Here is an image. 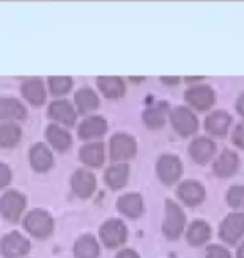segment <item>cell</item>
Wrapping results in <instances>:
<instances>
[{
	"label": "cell",
	"instance_id": "obj_39",
	"mask_svg": "<svg viewBox=\"0 0 244 258\" xmlns=\"http://www.w3.org/2000/svg\"><path fill=\"white\" fill-rule=\"evenodd\" d=\"M237 258H244V241L239 248H237Z\"/></svg>",
	"mask_w": 244,
	"mask_h": 258
},
{
	"label": "cell",
	"instance_id": "obj_26",
	"mask_svg": "<svg viewBox=\"0 0 244 258\" xmlns=\"http://www.w3.org/2000/svg\"><path fill=\"white\" fill-rule=\"evenodd\" d=\"M75 258H97L99 256V243L92 235H82L74 245Z\"/></svg>",
	"mask_w": 244,
	"mask_h": 258
},
{
	"label": "cell",
	"instance_id": "obj_17",
	"mask_svg": "<svg viewBox=\"0 0 244 258\" xmlns=\"http://www.w3.org/2000/svg\"><path fill=\"white\" fill-rule=\"evenodd\" d=\"M107 131V122L102 116H91L86 121H82L79 126V138L80 139H94L104 136Z\"/></svg>",
	"mask_w": 244,
	"mask_h": 258
},
{
	"label": "cell",
	"instance_id": "obj_9",
	"mask_svg": "<svg viewBox=\"0 0 244 258\" xmlns=\"http://www.w3.org/2000/svg\"><path fill=\"white\" fill-rule=\"evenodd\" d=\"M184 97H186V101L189 102V106H193L199 111L209 109V107L214 106V102H216L214 91H212L209 86H204V84L191 87V89L186 91Z\"/></svg>",
	"mask_w": 244,
	"mask_h": 258
},
{
	"label": "cell",
	"instance_id": "obj_18",
	"mask_svg": "<svg viewBox=\"0 0 244 258\" xmlns=\"http://www.w3.org/2000/svg\"><path fill=\"white\" fill-rule=\"evenodd\" d=\"M117 210L124 215L131 216V218H137L144 211L142 196L137 193H127L121 196V198L117 200Z\"/></svg>",
	"mask_w": 244,
	"mask_h": 258
},
{
	"label": "cell",
	"instance_id": "obj_33",
	"mask_svg": "<svg viewBox=\"0 0 244 258\" xmlns=\"http://www.w3.org/2000/svg\"><path fill=\"white\" fill-rule=\"evenodd\" d=\"M206 258H231V255L224 246L211 245L209 248L206 250Z\"/></svg>",
	"mask_w": 244,
	"mask_h": 258
},
{
	"label": "cell",
	"instance_id": "obj_4",
	"mask_svg": "<svg viewBox=\"0 0 244 258\" xmlns=\"http://www.w3.org/2000/svg\"><path fill=\"white\" fill-rule=\"evenodd\" d=\"M101 240L104 241V245L109 248H116V246L122 245L127 238V228L121 220L112 218L107 220L106 223L101 226Z\"/></svg>",
	"mask_w": 244,
	"mask_h": 258
},
{
	"label": "cell",
	"instance_id": "obj_11",
	"mask_svg": "<svg viewBox=\"0 0 244 258\" xmlns=\"http://www.w3.org/2000/svg\"><path fill=\"white\" fill-rule=\"evenodd\" d=\"M96 186H97L96 176L91 171H87V169H77L72 174V189L80 198H89L96 191Z\"/></svg>",
	"mask_w": 244,
	"mask_h": 258
},
{
	"label": "cell",
	"instance_id": "obj_10",
	"mask_svg": "<svg viewBox=\"0 0 244 258\" xmlns=\"http://www.w3.org/2000/svg\"><path fill=\"white\" fill-rule=\"evenodd\" d=\"M244 235V213L227 215L221 223L219 236L227 243H236Z\"/></svg>",
	"mask_w": 244,
	"mask_h": 258
},
{
	"label": "cell",
	"instance_id": "obj_14",
	"mask_svg": "<svg viewBox=\"0 0 244 258\" xmlns=\"http://www.w3.org/2000/svg\"><path fill=\"white\" fill-rule=\"evenodd\" d=\"M237 168H239V158H237L234 151H229V149L222 151L221 156L214 161V166H212L214 173L221 178H227L231 174H234Z\"/></svg>",
	"mask_w": 244,
	"mask_h": 258
},
{
	"label": "cell",
	"instance_id": "obj_36",
	"mask_svg": "<svg viewBox=\"0 0 244 258\" xmlns=\"http://www.w3.org/2000/svg\"><path fill=\"white\" fill-rule=\"evenodd\" d=\"M116 258H139V255L134 250H122L119 251Z\"/></svg>",
	"mask_w": 244,
	"mask_h": 258
},
{
	"label": "cell",
	"instance_id": "obj_31",
	"mask_svg": "<svg viewBox=\"0 0 244 258\" xmlns=\"http://www.w3.org/2000/svg\"><path fill=\"white\" fill-rule=\"evenodd\" d=\"M49 86H50V91L54 92L55 96H64L65 92L70 91L72 77H67V76L49 77Z\"/></svg>",
	"mask_w": 244,
	"mask_h": 258
},
{
	"label": "cell",
	"instance_id": "obj_13",
	"mask_svg": "<svg viewBox=\"0 0 244 258\" xmlns=\"http://www.w3.org/2000/svg\"><path fill=\"white\" fill-rule=\"evenodd\" d=\"M179 198L184 201L186 205L189 206H197L199 203H202L206 196V189L201 183L194 181V179H189V181H184L178 189Z\"/></svg>",
	"mask_w": 244,
	"mask_h": 258
},
{
	"label": "cell",
	"instance_id": "obj_25",
	"mask_svg": "<svg viewBox=\"0 0 244 258\" xmlns=\"http://www.w3.org/2000/svg\"><path fill=\"white\" fill-rule=\"evenodd\" d=\"M25 107L12 97H0V119H24Z\"/></svg>",
	"mask_w": 244,
	"mask_h": 258
},
{
	"label": "cell",
	"instance_id": "obj_24",
	"mask_svg": "<svg viewBox=\"0 0 244 258\" xmlns=\"http://www.w3.org/2000/svg\"><path fill=\"white\" fill-rule=\"evenodd\" d=\"M186 238L191 245L199 246L202 243H206L211 238V226L202 220H196L189 225L188 231H186Z\"/></svg>",
	"mask_w": 244,
	"mask_h": 258
},
{
	"label": "cell",
	"instance_id": "obj_7",
	"mask_svg": "<svg viewBox=\"0 0 244 258\" xmlns=\"http://www.w3.org/2000/svg\"><path fill=\"white\" fill-rule=\"evenodd\" d=\"M0 250L5 258H20L30 250V243L19 231H10L2 238Z\"/></svg>",
	"mask_w": 244,
	"mask_h": 258
},
{
	"label": "cell",
	"instance_id": "obj_38",
	"mask_svg": "<svg viewBox=\"0 0 244 258\" xmlns=\"http://www.w3.org/2000/svg\"><path fill=\"white\" fill-rule=\"evenodd\" d=\"M160 81L168 82V84H174V82H176V84H178V82H179V77H162V79H160Z\"/></svg>",
	"mask_w": 244,
	"mask_h": 258
},
{
	"label": "cell",
	"instance_id": "obj_23",
	"mask_svg": "<svg viewBox=\"0 0 244 258\" xmlns=\"http://www.w3.org/2000/svg\"><path fill=\"white\" fill-rule=\"evenodd\" d=\"M80 161L87 164V166L97 168L104 163V144L102 143H89L82 146L79 151Z\"/></svg>",
	"mask_w": 244,
	"mask_h": 258
},
{
	"label": "cell",
	"instance_id": "obj_27",
	"mask_svg": "<svg viewBox=\"0 0 244 258\" xmlns=\"http://www.w3.org/2000/svg\"><path fill=\"white\" fill-rule=\"evenodd\" d=\"M106 183L111 186L112 189H119L122 188L124 184L127 183V178H129V166L126 163H121V164H114L106 171Z\"/></svg>",
	"mask_w": 244,
	"mask_h": 258
},
{
	"label": "cell",
	"instance_id": "obj_34",
	"mask_svg": "<svg viewBox=\"0 0 244 258\" xmlns=\"http://www.w3.org/2000/svg\"><path fill=\"white\" fill-rule=\"evenodd\" d=\"M232 143L244 149V121L239 122L234 131H232Z\"/></svg>",
	"mask_w": 244,
	"mask_h": 258
},
{
	"label": "cell",
	"instance_id": "obj_22",
	"mask_svg": "<svg viewBox=\"0 0 244 258\" xmlns=\"http://www.w3.org/2000/svg\"><path fill=\"white\" fill-rule=\"evenodd\" d=\"M22 94H24L25 99L30 102V104H34V106L44 104L45 89H44L42 81L37 79V77H34V79H27L22 84Z\"/></svg>",
	"mask_w": 244,
	"mask_h": 258
},
{
	"label": "cell",
	"instance_id": "obj_12",
	"mask_svg": "<svg viewBox=\"0 0 244 258\" xmlns=\"http://www.w3.org/2000/svg\"><path fill=\"white\" fill-rule=\"evenodd\" d=\"M49 116H50L54 121L62 122V124L72 126V124L75 122L77 112H75L74 107H72V104H70L69 101L59 99V101H54V102H52V104L49 106Z\"/></svg>",
	"mask_w": 244,
	"mask_h": 258
},
{
	"label": "cell",
	"instance_id": "obj_21",
	"mask_svg": "<svg viewBox=\"0 0 244 258\" xmlns=\"http://www.w3.org/2000/svg\"><path fill=\"white\" fill-rule=\"evenodd\" d=\"M166 114H168V104H162V102H157V104H152L146 107V111L142 112V119L144 124L150 129H159L164 126L166 122Z\"/></svg>",
	"mask_w": 244,
	"mask_h": 258
},
{
	"label": "cell",
	"instance_id": "obj_32",
	"mask_svg": "<svg viewBox=\"0 0 244 258\" xmlns=\"http://www.w3.org/2000/svg\"><path fill=\"white\" fill-rule=\"evenodd\" d=\"M227 205L232 208H242L244 210V186H232L226 195Z\"/></svg>",
	"mask_w": 244,
	"mask_h": 258
},
{
	"label": "cell",
	"instance_id": "obj_5",
	"mask_svg": "<svg viewBox=\"0 0 244 258\" xmlns=\"http://www.w3.org/2000/svg\"><path fill=\"white\" fill-rule=\"evenodd\" d=\"M157 174L160 178V181L166 184H173L181 178L183 174V164H181V159L174 154H162L157 159Z\"/></svg>",
	"mask_w": 244,
	"mask_h": 258
},
{
	"label": "cell",
	"instance_id": "obj_2",
	"mask_svg": "<svg viewBox=\"0 0 244 258\" xmlns=\"http://www.w3.org/2000/svg\"><path fill=\"white\" fill-rule=\"evenodd\" d=\"M186 226V216L184 211L179 208V205H176L174 201L168 200L166 201V220L162 225L164 235L169 240H174L183 233Z\"/></svg>",
	"mask_w": 244,
	"mask_h": 258
},
{
	"label": "cell",
	"instance_id": "obj_30",
	"mask_svg": "<svg viewBox=\"0 0 244 258\" xmlns=\"http://www.w3.org/2000/svg\"><path fill=\"white\" fill-rule=\"evenodd\" d=\"M22 138V131L15 122H4L0 124V146L14 148Z\"/></svg>",
	"mask_w": 244,
	"mask_h": 258
},
{
	"label": "cell",
	"instance_id": "obj_19",
	"mask_svg": "<svg viewBox=\"0 0 244 258\" xmlns=\"http://www.w3.org/2000/svg\"><path fill=\"white\" fill-rule=\"evenodd\" d=\"M231 121V116L226 111H214L206 117V129L214 136H226Z\"/></svg>",
	"mask_w": 244,
	"mask_h": 258
},
{
	"label": "cell",
	"instance_id": "obj_37",
	"mask_svg": "<svg viewBox=\"0 0 244 258\" xmlns=\"http://www.w3.org/2000/svg\"><path fill=\"white\" fill-rule=\"evenodd\" d=\"M236 109H237V112H239L241 116H244V94H241L239 97H237Z\"/></svg>",
	"mask_w": 244,
	"mask_h": 258
},
{
	"label": "cell",
	"instance_id": "obj_15",
	"mask_svg": "<svg viewBox=\"0 0 244 258\" xmlns=\"http://www.w3.org/2000/svg\"><path fill=\"white\" fill-rule=\"evenodd\" d=\"M216 146L209 138H196L189 146V154L196 163L204 164L214 156Z\"/></svg>",
	"mask_w": 244,
	"mask_h": 258
},
{
	"label": "cell",
	"instance_id": "obj_35",
	"mask_svg": "<svg viewBox=\"0 0 244 258\" xmlns=\"http://www.w3.org/2000/svg\"><path fill=\"white\" fill-rule=\"evenodd\" d=\"M10 179H12V171H10V168L7 164L0 163V188L7 186L10 183Z\"/></svg>",
	"mask_w": 244,
	"mask_h": 258
},
{
	"label": "cell",
	"instance_id": "obj_1",
	"mask_svg": "<svg viewBox=\"0 0 244 258\" xmlns=\"http://www.w3.org/2000/svg\"><path fill=\"white\" fill-rule=\"evenodd\" d=\"M25 230L35 238H47L54 230V220L44 210H32L29 211L24 220Z\"/></svg>",
	"mask_w": 244,
	"mask_h": 258
},
{
	"label": "cell",
	"instance_id": "obj_16",
	"mask_svg": "<svg viewBox=\"0 0 244 258\" xmlns=\"http://www.w3.org/2000/svg\"><path fill=\"white\" fill-rule=\"evenodd\" d=\"M52 151L44 143H35L30 149V164L35 171H47L52 168Z\"/></svg>",
	"mask_w": 244,
	"mask_h": 258
},
{
	"label": "cell",
	"instance_id": "obj_28",
	"mask_svg": "<svg viewBox=\"0 0 244 258\" xmlns=\"http://www.w3.org/2000/svg\"><path fill=\"white\" fill-rule=\"evenodd\" d=\"M47 139L49 143L54 146L57 151H65V149H69V146L72 144V138L70 134L65 131V129H62L60 126L57 124H50L47 127Z\"/></svg>",
	"mask_w": 244,
	"mask_h": 258
},
{
	"label": "cell",
	"instance_id": "obj_3",
	"mask_svg": "<svg viewBox=\"0 0 244 258\" xmlns=\"http://www.w3.org/2000/svg\"><path fill=\"white\" fill-rule=\"evenodd\" d=\"M111 158L114 161H126V159L132 158L137 151L136 139L129 134L117 133L111 138Z\"/></svg>",
	"mask_w": 244,
	"mask_h": 258
},
{
	"label": "cell",
	"instance_id": "obj_6",
	"mask_svg": "<svg viewBox=\"0 0 244 258\" xmlns=\"http://www.w3.org/2000/svg\"><path fill=\"white\" fill-rule=\"evenodd\" d=\"M171 122L173 127L178 131L181 136H189L197 131V117L194 112L184 106H179L171 112Z\"/></svg>",
	"mask_w": 244,
	"mask_h": 258
},
{
	"label": "cell",
	"instance_id": "obj_29",
	"mask_svg": "<svg viewBox=\"0 0 244 258\" xmlns=\"http://www.w3.org/2000/svg\"><path fill=\"white\" fill-rule=\"evenodd\" d=\"M74 101H75L77 109L80 112H91L99 106L97 94L92 89H89V87H82V89L77 91Z\"/></svg>",
	"mask_w": 244,
	"mask_h": 258
},
{
	"label": "cell",
	"instance_id": "obj_8",
	"mask_svg": "<svg viewBox=\"0 0 244 258\" xmlns=\"http://www.w3.org/2000/svg\"><path fill=\"white\" fill-rule=\"evenodd\" d=\"M25 210V196L19 191H7L0 198V213L10 221H17Z\"/></svg>",
	"mask_w": 244,
	"mask_h": 258
},
{
	"label": "cell",
	"instance_id": "obj_20",
	"mask_svg": "<svg viewBox=\"0 0 244 258\" xmlns=\"http://www.w3.org/2000/svg\"><path fill=\"white\" fill-rule=\"evenodd\" d=\"M97 86L102 91V94L111 99H117V97L124 96L126 92V86L121 77H114V76H101L97 77Z\"/></svg>",
	"mask_w": 244,
	"mask_h": 258
}]
</instances>
